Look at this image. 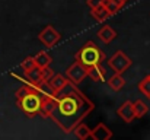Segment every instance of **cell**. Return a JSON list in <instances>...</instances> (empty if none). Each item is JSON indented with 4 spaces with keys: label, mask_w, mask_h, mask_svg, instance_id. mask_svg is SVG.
Masks as SVG:
<instances>
[{
    "label": "cell",
    "mask_w": 150,
    "mask_h": 140,
    "mask_svg": "<svg viewBox=\"0 0 150 140\" xmlns=\"http://www.w3.org/2000/svg\"><path fill=\"white\" fill-rule=\"evenodd\" d=\"M54 96L57 99L55 107L48 118H51L66 134L71 133L74 127L95 109V104L70 80H67L63 88L55 91Z\"/></svg>",
    "instance_id": "6da1fadb"
},
{
    "label": "cell",
    "mask_w": 150,
    "mask_h": 140,
    "mask_svg": "<svg viewBox=\"0 0 150 140\" xmlns=\"http://www.w3.org/2000/svg\"><path fill=\"white\" fill-rule=\"evenodd\" d=\"M42 99H44V95L40 92L35 86H32L29 82H25V85L16 92V104H18V107L29 117L40 114Z\"/></svg>",
    "instance_id": "7a4b0ae2"
},
{
    "label": "cell",
    "mask_w": 150,
    "mask_h": 140,
    "mask_svg": "<svg viewBox=\"0 0 150 140\" xmlns=\"http://www.w3.org/2000/svg\"><path fill=\"white\" fill-rule=\"evenodd\" d=\"M76 60H79L85 67H91L100 64L105 60V53L93 41H89L79 50V53L76 54Z\"/></svg>",
    "instance_id": "3957f363"
},
{
    "label": "cell",
    "mask_w": 150,
    "mask_h": 140,
    "mask_svg": "<svg viewBox=\"0 0 150 140\" xmlns=\"http://www.w3.org/2000/svg\"><path fill=\"white\" fill-rule=\"evenodd\" d=\"M108 64L109 67L115 72V73H122L125 72L130 66H131V58L122 53V51H117L109 60H108Z\"/></svg>",
    "instance_id": "277c9868"
},
{
    "label": "cell",
    "mask_w": 150,
    "mask_h": 140,
    "mask_svg": "<svg viewBox=\"0 0 150 140\" xmlns=\"http://www.w3.org/2000/svg\"><path fill=\"white\" fill-rule=\"evenodd\" d=\"M66 75L69 77L70 82H73L74 85H79L86 76H88V67H85L79 60H76L67 70H66Z\"/></svg>",
    "instance_id": "5b68a950"
},
{
    "label": "cell",
    "mask_w": 150,
    "mask_h": 140,
    "mask_svg": "<svg viewBox=\"0 0 150 140\" xmlns=\"http://www.w3.org/2000/svg\"><path fill=\"white\" fill-rule=\"evenodd\" d=\"M38 38H40V41H41L45 47L52 48V47L61 40V35H60V32H57L51 25H48V26H45V28L40 32Z\"/></svg>",
    "instance_id": "8992f818"
},
{
    "label": "cell",
    "mask_w": 150,
    "mask_h": 140,
    "mask_svg": "<svg viewBox=\"0 0 150 140\" xmlns=\"http://www.w3.org/2000/svg\"><path fill=\"white\" fill-rule=\"evenodd\" d=\"M117 114L120 115V118L125 123H131L136 115H134V109H133V102L131 101H125L118 109H117Z\"/></svg>",
    "instance_id": "52a82bcc"
},
{
    "label": "cell",
    "mask_w": 150,
    "mask_h": 140,
    "mask_svg": "<svg viewBox=\"0 0 150 140\" xmlns=\"http://www.w3.org/2000/svg\"><path fill=\"white\" fill-rule=\"evenodd\" d=\"M93 140H109L112 137V131L105 126V124H98L93 130H91V136Z\"/></svg>",
    "instance_id": "ba28073f"
},
{
    "label": "cell",
    "mask_w": 150,
    "mask_h": 140,
    "mask_svg": "<svg viewBox=\"0 0 150 140\" xmlns=\"http://www.w3.org/2000/svg\"><path fill=\"white\" fill-rule=\"evenodd\" d=\"M88 76L95 82H103L105 76H106V72L100 64H95V66L88 67Z\"/></svg>",
    "instance_id": "9c48e42d"
},
{
    "label": "cell",
    "mask_w": 150,
    "mask_h": 140,
    "mask_svg": "<svg viewBox=\"0 0 150 140\" xmlns=\"http://www.w3.org/2000/svg\"><path fill=\"white\" fill-rule=\"evenodd\" d=\"M55 96L54 95H50V96H44L42 99V104H41V109H40V114L44 115V117H50L51 111L54 109L55 107Z\"/></svg>",
    "instance_id": "30bf717a"
},
{
    "label": "cell",
    "mask_w": 150,
    "mask_h": 140,
    "mask_svg": "<svg viewBox=\"0 0 150 140\" xmlns=\"http://www.w3.org/2000/svg\"><path fill=\"white\" fill-rule=\"evenodd\" d=\"M98 37H99L105 44H109V43H112V41L117 38V32H115V29H112L111 26L105 25L103 28H100L99 31H98Z\"/></svg>",
    "instance_id": "8fae6325"
},
{
    "label": "cell",
    "mask_w": 150,
    "mask_h": 140,
    "mask_svg": "<svg viewBox=\"0 0 150 140\" xmlns=\"http://www.w3.org/2000/svg\"><path fill=\"white\" fill-rule=\"evenodd\" d=\"M47 82H48L50 88L52 89V92H55V91H58L60 88H63L67 83V79L63 75H52Z\"/></svg>",
    "instance_id": "7c38bea8"
},
{
    "label": "cell",
    "mask_w": 150,
    "mask_h": 140,
    "mask_svg": "<svg viewBox=\"0 0 150 140\" xmlns=\"http://www.w3.org/2000/svg\"><path fill=\"white\" fill-rule=\"evenodd\" d=\"M34 61H35V66L37 67H40V69H44V67H48L51 64V57L48 53H44V51H41V53H38L35 57H34Z\"/></svg>",
    "instance_id": "4fadbf2b"
},
{
    "label": "cell",
    "mask_w": 150,
    "mask_h": 140,
    "mask_svg": "<svg viewBox=\"0 0 150 140\" xmlns=\"http://www.w3.org/2000/svg\"><path fill=\"white\" fill-rule=\"evenodd\" d=\"M25 76H26V82H29V83H37V82H40V80H42V69H40V67H32L31 70H28V72H25Z\"/></svg>",
    "instance_id": "5bb4252c"
},
{
    "label": "cell",
    "mask_w": 150,
    "mask_h": 140,
    "mask_svg": "<svg viewBox=\"0 0 150 140\" xmlns=\"http://www.w3.org/2000/svg\"><path fill=\"white\" fill-rule=\"evenodd\" d=\"M92 16H93L98 22H103V21H106V19L111 16V13L106 10V7H105L103 4H100L98 7L92 9Z\"/></svg>",
    "instance_id": "9a60e30c"
},
{
    "label": "cell",
    "mask_w": 150,
    "mask_h": 140,
    "mask_svg": "<svg viewBox=\"0 0 150 140\" xmlns=\"http://www.w3.org/2000/svg\"><path fill=\"white\" fill-rule=\"evenodd\" d=\"M73 131H74V136L79 140H85L91 136V129H89L86 124H83V123H79V124L74 127Z\"/></svg>",
    "instance_id": "2e32d148"
},
{
    "label": "cell",
    "mask_w": 150,
    "mask_h": 140,
    "mask_svg": "<svg viewBox=\"0 0 150 140\" xmlns=\"http://www.w3.org/2000/svg\"><path fill=\"white\" fill-rule=\"evenodd\" d=\"M108 85H109V88H111L112 91H120V89L125 85V80H124V77L121 76V73H115V75L108 80Z\"/></svg>",
    "instance_id": "e0dca14e"
},
{
    "label": "cell",
    "mask_w": 150,
    "mask_h": 140,
    "mask_svg": "<svg viewBox=\"0 0 150 140\" xmlns=\"http://www.w3.org/2000/svg\"><path fill=\"white\" fill-rule=\"evenodd\" d=\"M133 109H134V115H136V118H142V117H144V115L147 114V111H149L147 105H146L142 99H137L136 102H133Z\"/></svg>",
    "instance_id": "ac0fdd59"
},
{
    "label": "cell",
    "mask_w": 150,
    "mask_h": 140,
    "mask_svg": "<svg viewBox=\"0 0 150 140\" xmlns=\"http://www.w3.org/2000/svg\"><path fill=\"white\" fill-rule=\"evenodd\" d=\"M139 89H140V92L143 93V95L149 96L150 95V76H146V77L139 83Z\"/></svg>",
    "instance_id": "d6986e66"
},
{
    "label": "cell",
    "mask_w": 150,
    "mask_h": 140,
    "mask_svg": "<svg viewBox=\"0 0 150 140\" xmlns=\"http://www.w3.org/2000/svg\"><path fill=\"white\" fill-rule=\"evenodd\" d=\"M102 4L106 7V10L111 13V16H112L114 13H117V12L121 9V7H120L115 1H112V0H103V3H102Z\"/></svg>",
    "instance_id": "ffe728a7"
},
{
    "label": "cell",
    "mask_w": 150,
    "mask_h": 140,
    "mask_svg": "<svg viewBox=\"0 0 150 140\" xmlns=\"http://www.w3.org/2000/svg\"><path fill=\"white\" fill-rule=\"evenodd\" d=\"M21 67H22V70H23V72H28V70H31L32 67H35V61H34V57H28V58H25V60L22 61Z\"/></svg>",
    "instance_id": "44dd1931"
},
{
    "label": "cell",
    "mask_w": 150,
    "mask_h": 140,
    "mask_svg": "<svg viewBox=\"0 0 150 140\" xmlns=\"http://www.w3.org/2000/svg\"><path fill=\"white\" fill-rule=\"evenodd\" d=\"M52 75H54V73H52V70L50 69V66L42 69V80H48Z\"/></svg>",
    "instance_id": "7402d4cb"
},
{
    "label": "cell",
    "mask_w": 150,
    "mask_h": 140,
    "mask_svg": "<svg viewBox=\"0 0 150 140\" xmlns=\"http://www.w3.org/2000/svg\"><path fill=\"white\" fill-rule=\"evenodd\" d=\"M103 3V0H88V6L91 7V9H95V7H98Z\"/></svg>",
    "instance_id": "603a6c76"
},
{
    "label": "cell",
    "mask_w": 150,
    "mask_h": 140,
    "mask_svg": "<svg viewBox=\"0 0 150 140\" xmlns=\"http://www.w3.org/2000/svg\"><path fill=\"white\" fill-rule=\"evenodd\" d=\"M112 1H115V3H117V4L120 6V7H122V6H124V4H125V3H127L128 0H112Z\"/></svg>",
    "instance_id": "cb8c5ba5"
},
{
    "label": "cell",
    "mask_w": 150,
    "mask_h": 140,
    "mask_svg": "<svg viewBox=\"0 0 150 140\" xmlns=\"http://www.w3.org/2000/svg\"><path fill=\"white\" fill-rule=\"evenodd\" d=\"M147 98H149V99H150V95H149V96H147Z\"/></svg>",
    "instance_id": "d4e9b609"
},
{
    "label": "cell",
    "mask_w": 150,
    "mask_h": 140,
    "mask_svg": "<svg viewBox=\"0 0 150 140\" xmlns=\"http://www.w3.org/2000/svg\"><path fill=\"white\" fill-rule=\"evenodd\" d=\"M149 76H150V75H149Z\"/></svg>",
    "instance_id": "484cf974"
}]
</instances>
